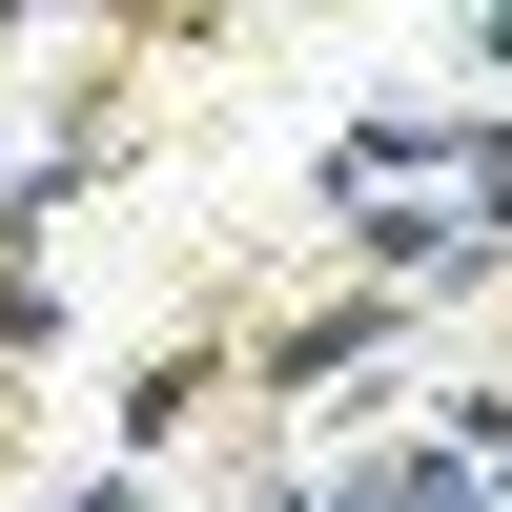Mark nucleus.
I'll list each match as a JSON object with an SVG mask.
<instances>
[{
	"instance_id": "nucleus-1",
	"label": "nucleus",
	"mask_w": 512,
	"mask_h": 512,
	"mask_svg": "<svg viewBox=\"0 0 512 512\" xmlns=\"http://www.w3.org/2000/svg\"><path fill=\"white\" fill-rule=\"evenodd\" d=\"M287 512H431V472H328V492H287Z\"/></svg>"
}]
</instances>
